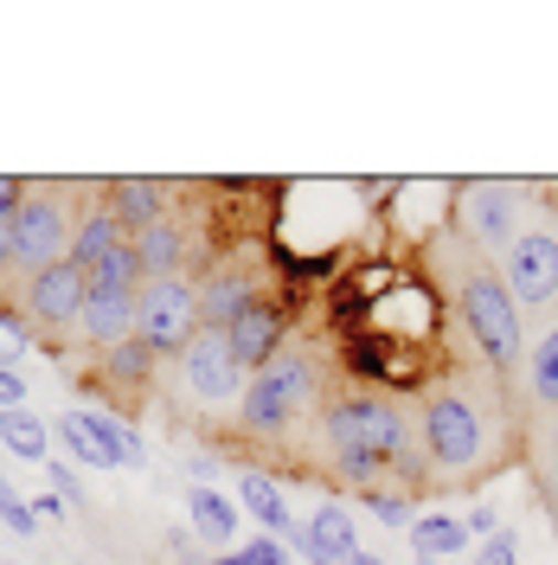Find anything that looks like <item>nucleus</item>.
<instances>
[{
    "label": "nucleus",
    "mask_w": 558,
    "mask_h": 565,
    "mask_svg": "<svg viewBox=\"0 0 558 565\" xmlns=\"http://www.w3.org/2000/svg\"><path fill=\"white\" fill-rule=\"evenodd\" d=\"M109 212H116V225H136V238H141L148 225L168 218V186L161 180H116L109 186Z\"/></svg>",
    "instance_id": "nucleus-14"
},
{
    "label": "nucleus",
    "mask_w": 558,
    "mask_h": 565,
    "mask_svg": "<svg viewBox=\"0 0 558 565\" xmlns=\"http://www.w3.org/2000/svg\"><path fill=\"white\" fill-rule=\"evenodd\" d=\"M20 264V238H13V212L0 218V270H13Z\"/></svg>",
    "instance_id": "nucleus-32"
},
{
    "label": "nucleus",
    "mask_w": 558,
    "mask_h": 565,
    "mask_svg": "<svg viewBox=\"0 0 558 565\" xmlns=\"http://www.w3.org/2000/svg\"><path fill=\"white\" fill-rule=\"evenodd\" d=\"M116 250H129V238H122L116 212L104 206V212H90V218L77 225V238H71V250H65V264H77L84 277H97V270H104V264L116 257Z\"/></svg>",
    "instance_id": "nucleus-13"
},
{
    "label": "nucleus",
    "mask_w": 558,
    "mask_h": 565,
    "mask_svg": "<svg viewBox=\"0 0 558 565\" xmlns=\"http://www.w3.org/2000/svg\"><path fill=\"white\" fill-rule=\"evenodd\" d=\"M136 296H141V289H104V282H90L77 328H84L97 348H116V341H129V334H136Z\"/></svg>",
    "instance_id": "nucleus-12"
},
{
    "label": "nucleus",
    "mask_w": 558,
    "mask_h": 565,
    "mask_svg": "<svg viewBox=\"0 0 558 565\" xmlns=\"http://www.w3.org/2000/svg\"><path fill=\"white\" fill-rule=\"evenodd\" d=\"M7 212H20V180L13 174H0V218H7Z\"/></svg>",
    "instance_id": "nucleus-34"
},
{
    "label": "nucleus",
    "mask_w": 558,
    "mask_h": 565,
    "mask_svg": "<svg viewBox=\"0 0 558 565\" xmlns=\"http://www.w3.org/2000/svg\"><path fill=\"white\" fill-rule=\"evenodd\" d=\"M455 302H462V321H469V334H475V348H482L489 366H514V360H526L521 302H514L507 277H494V270H482V264H469Z\"/></svg>",
    "instance_id": "nucleus-2"
},
{
    "label": "nucleus",
    "mask_w": 558,
    "mask_h": 565,
    "mask_svg": "<svg viewBox=\"0 0 558 565\" xmlns=\"http://www.w3.org/2000/svg\"><path fill=\"white\" fill-rule=\"evenodd\" d=\"M225 348H232V360H238V366H250V373H257V366H270V360L282 353V309L257 296L245 316L225 328Z\"/></svg>",
    "instance_id": "nucleus-11"
},
{
    "label": "nucleus",
    "mask_w": 558,
    "mask_h": 565,
    "mask_svg": "<svg viewBox=\"0 0 558 565\" xmlns=\"http://www.w3.org/2000/svg\"><path fill=\"white\" fill-rule=\"evenodd\" d=\"M309 565H334V559H309Z\"/></svg>",
    "instance_id": "nucleus-37"
},
{
    "label": "nucleus",
    "mask_w": 558,
    "mask_h": 565,
    "mask_svg": "<svg viewBox=\"0 0 558 565\" xmlns=\"http://www.w3.org/2000/svg\"><path fill=\"white\" fill-rule=\"evenodd\" d=\"M193 321H200V289L186 277L148 282L136 296V341H148V353H180L193 341Z\"/></svg>",
    "instance_id": "nucleus-5"
},
{
    "label": "nucleus",
    "mask_w": 558,
    "mask_h": 565,
    "mask_svg": "<svg viewBox=\"0 0 558 565\" xmlns=\"http://www.w3.org/2000/svg\"><path fill=\"white\" fill-rule=\"evenodd\" d=\"M77 424L90 430V444L104 450L109 469H129V462H141V430L122 418H109V412H77Z\"/></svg>",
    "instance_id": "nucleus-20"
},
{
    "label": "nucleus",
    "mask_w": 558,
    "mask_h": 565,
    "mask_svg": "<svg viewBox=\"0 0 558 565\" xmlns=\"http://www.w3.org/2000/svg\"><path fill=\"white\" fill-rule=\"evenodd\" d=\"M186 508H193V533H200V540H212V546H225V540L238 533V508H232L218 489H193V501H186Z\"/></svg>",
    "instance_id": "nucleus-22"
},
{
    "label": "nucleus",
    "mask_w": 558,
    "mask_h": 565,
    "mask_svg": "<svg viewBox=\"0 0 558 565\" xmlns=\"http://www.w3.org/2000/svg\"><path fill=\"white\" fill-rule=\"evenodd\" d=\"M13 360H20V348H13V341L0 334V366H13Z\"/></svg>",
    "instance_id": "nucleus-35"
},
{
    "label": "nucleus",
    "mask_w": 558,
    "mask_h": 565,
    "mask_svg": "<svg viewBox=\"0 0 558 565\" xmlns=\"http://www.w3.org/2000/svg\"><path fill=\"white\" fill-rule=\"evenodd\" d=\"M0 444L13 450L20 462H52V424L39 418V412H26V405H13V412H0Z\"/></svg>",
    "instance_id": "nucleus-18"
},
{
    "label": "nucleus",
    "mask_w": 558,
    "mask_h": 565,
    "mask_svg": "<svg viewBox=\"0 0 558 565\" xmlns=\"http://www.w3.org/2000/svg\"><path fill=\"white\" fill-rule=\"evenodd\" d=\"M507 289H514V302H552L558 296V238L552 232H521L507 245Z\"/></svg>",
    "instance_id": "nucleus-8"
},
{
    "label": "nucleus",
    "mask_w": 558,
    "mask_h": 565,
    "mask_svg": "<svg viewBox=\"0 0 558 565\" xmlns=\"http://www.w3.org/2000/svg\"><path fill=\"white\" fill-rule=\"evenodd\" d=\"M321 430H328V444H334V462L373 457L379 469H405V457H411V424H405V412H398L391 398H373V392L334 398V405L321 412Z\"/></svg>",
    "instance_id": "nucleus-1"
},
{
    "label": "nucleus",
    "mask_w": 558,
    "mask_h": 565,
    "mask_svg": "<svg viewBox=\"0 0 558 565\" xmlns=\"http://www.w3.org/2000/svg\"><path fill=\"white\" fill-rule=\"evenodd\" d=\"M353 565H379V559H373V553H353Z\"/></svg>",
    "instance_id": "nucleus-36"
},
{
    "label": "nucleus",
    "mask_w": 558,
    "mask_h": 565,
    "mask_svg": "<svg viewBox=\"0 0 558 565\" xmlns=\"http://www.w3.org/2000/svg\"><path fill=\"white\" fill-rule=\"evenodd\" d=\"M469 521H455V514H418V527H411V553L430 565H443V559H462L469 553Z\"/></svg>",
    "instance_id": "nucleus-16"
},
{
    "label": "nucleus",
    "mask_w": 558,
    "mask_h": 565,
    "mask_svg": "<svg viewBox=\"0 0 558 565\" xmlns=\"http://www.w3.org/2000/svg\"><path fill=\"white\" fill-rule=\"evenodd\" d=\"M238 501L250 508V521H257V527H270L277 540H289V533L302 527V521L289 514V501H282V489L270 482V476H257V469H245V476H238Z\"/></svg>",
    "instance_id": "nucleus-15"
},
{
    "label": "nucleus",
    "mask_w": 558,
    "mask_h": 565,
    "mask_svg": "<svg viewBox=\"0 0 558 565\" xmlns=\"http://www.w3.org/2000/svg\"><path fill=\"white\" fill-rule=\"evenodd\" d=\"M58 437L71 444V462H84V469H109V462H104V450L90 444V430L77 424V412H65V418H58Z\"/></svg>",
    "instance_id": "nucleus-26"
},
{
    "label": "nucleus",
    "mask_w": 558,
    "mask_h": 565,
    "mask_svg": "<svg viewBox=\"0 0 558 565\" xmlns=\"http://www.w3.org/2000/svg\"><path fill=\"white\" fill-rule=\"evenodd\" d=\"M180 257H186V232H180L174 218H161V225H148L136 238V264L148 282H168L180 270Z\"/></svg>",
    "instance_id": "nucleus-17"
},
{
    "label": "nucleus",
    "mask_w": 558,
    "mask_h": 565,
    "mask_svg": "<svg viewBox=\"0 0 558 565\" xmlns=\"http://www.w3.org/2000/svg\"><path fill=\"white\" fill-rule=\"evenodd\" d=\"M250 302H257V289H250V277H238V270H232V277H218L212 289H200V316L212 321V334H225Z\"/></svg>",
    "instance_id": "nucleus-21"
},
{
    "label": "nucleus",
    "mask_w": 558,
    "mask_h": 565,
    "mask_svg": "<svg viewBox=\"0 0 558 565\" xmlns=\"http://www.w3.org/2000/svg\"><path fill=\"white\" fill-rule=\"evenodd\" d=\"M180 386L193 392L200 405H232V398H245V366L232 360L225 334H200V341L180 348Z\"/></svg>",
    "instance_id": "nucleus-6"
},
{
    "label": "nucleus",
    "mask_w": 558,
    "mask_h": 565,
    "mask_svg": "<svg viewBox=\"0 0 558 565\" xmlns=\"http://www.w3.org/2000/svg\"><path fill=\"white\" fill-rule=\"evenodd\" d=\"M475 565H521V546H514V533H494V540H482Z\"/></svg>",
    "instance_id": "nucleus-28"
},
{
    "label": "nucleus",
    "mask_w": 558,
    "mask_h": 565,
    "mask_svg": "<svg viewBox=\"0 0 558 565\" xmlns=\"http://www.w3.org/2000/svg\"><path fill=\"white\" fill-rule=\"evenodd\" d=\"M245 559L250 565H289V553H282L277 533H264V540H250V546H245Z\"/></svg>",
    "instance_id": "nucleus-30"
},
{
    "label": "nucleus",
    "mask_w": 558,
    "mask_h": 565,
    "mask_svg": "<svg viewBox=\"0 0 558 565\" xmlns=\"http://www.w3.org/2000/svg\"><path fill=\"white\" fill-rule=\"evenodd\" d=\"M104 373L116 380V386H141V380L154 373V353H148V341H136V334H129V341H116V348L104 353Z\"/></svg>",
    "instance_id": "nucleus-23"
},
{
    "label": "nucleus",
    "mask_w": 558,
    "mask_h": 565,
    "mask_svg": "<svg viewBox=\"0 0 558 565\" xmlns=\"http://www.w3.org/2000/svg\"><path fill=\"white\" fill-rule=\"evenodd\" d=\"M0 521H7V527L20 533V540H33V533H39V514H33V501H20L7 476H0Z\"/></svg>",
    "instance_id": "nucleus-27"
},
{
    "label": "nucleus",
    "mask_w": 558,
    "mask_h": 565,
    "mask_svg": "<svg viewBox=\"0 0 558 565\" xmlns=\"http://www.w3.org/2000/svg\"><path fill=\"white\" fill-rule=\"evenodd\" d=\"M84 296H90V277L77 264H52V270H39L26 282V316L39 328H71V321L84 316Z\"/></svg>",
    "instance_id": "nucleus-9"
},
{
    "label": "nucleus",
    "mask_w": 558,
    "mask_h": 565,
    "mask_svg": "<svg viewBox=\"0 0 558 565\" xmlns=\"http://www.w3.org/2000/svg\"><path fill=\"white\" fill-rule=\"evenodd\" d=\"M366 508H373V514H379L385 527H418V508H411V501H405V494H391V489H366Z\"/></svg>",
    "instance_id": "nucleus-25"
},
{
    "label": "nucleus",
    "mask_w": 558,
    "mask_h": 565,
    "mask_svg": "<svg viewBox=\"0 0 558 565\" xmlns=\"http://www.w3.org/2000/svg\"><path fill=\"white\" fill-rule=\"evenodd\" d=\"M423 450H430V462L437 469H475L482 462V450H489V424H482V412L462 398V392H430L423 398Z\"/></svg>",
    "instance_id": "nucleus-4"
},
{
    "label": "nucleus",
    "mask_w": 558,
    "mask_h": 565,
    "mask_svg": "<svg viewBox=\"0 0 558 565\" xmlns=\"http://www.w3.org/2000/svg\"><path fill=\"white\" fill-rule=\"evenodd\" d=\"M309 398H314V360L302 348H282L270 366H257V373H250L238 412H245V424L257 430V437H277L282 424L309 405Z\"/></svg>",
    "instance_id": "nucleus-3"
},
{
    "label": "nucleus",
    "mask_w": 558,
    "mask_h": 565,
    "mask_svg": "<svg viewBox=\"0 0 558 565\" xmlns=\"http://www.w3.org/2000/svg\"><path fill=\"white\" fill-rule=\"evenodd\" d=\"M360 540H353V514L347 508H314L309 521V559H334V565H353Z\"/></svg>",
    "instance_id": "nucleus-19"
},
{
    "label": "nucleus",
    "mask_w": 558,
    "mask_h": 565,
    "mask_svg": "<svg viewBox=\"0 0 558 565\" xmlns=\"http://www.w3.org/2000/svg\"><path fill=\"white\" fill-rule=\"evenodd\" d=\"M45 482H52V489L65 494L71 508H84V482H77V476H71V469H65V462H58V457L45 462Z\"/></svg>",
    "instance_id": "nucleus-29"
},
{
    "label": "nucleus",
    "mask_w": 558,
    "mask_h": 565,
    "mask_svg": "<svg viewBox=\"0 0 558 565\" xmlns=\"http://www.w3.org/2000/svg\"><path fill=\"white\" fill-rule=\"evenodd\" d=\"M462 225L475 232L482 250H507L514 245V193H507L501 180H475V186L462 193Z\"/></svg>",
    "instance_id": "nucleus-10"
},
{
    "label": "nucleus",
    "mask_w": 558,
    "mask_h": 565,
    "mask_svg": "<svg viewBox=\"0 0 558 565\" xmlns=\"http://www.w3.org/2000/svg\"><path fill=\"white\" fill-rule=\"evenodd\" d=\"M526 380H533V398L558 412V328H552V334H546L533 353H526Z\"/></svg>",
    "instance_id": "nucleus-24"
},
{
    "label": "nucleus",
    "mask_w": 558,
    "mask_h": 565,
    "mask_svg": "<svg viewBox=\"0 0 558 565\" xmlns=\"http://www.w3.org/2000/svg\"><path fill=\"white\" fill-rule=\"evenodd\" d=\"M20 398H26V380H20L13 366H0V412H13Z\"/></svg>",
    "instance_id": "nucleus-31"
},
{
    "label": "nucleus",
    "mask_w": 558,
    "mask_h": 565,
    "mask_svg": "<svg viewBox=\"0 0 558 565\" xmlns=\"http://www.w3.org/2000/svg\"><path fill=\"white\" fill-rule=\"evenodd\" d=\"M13 238H20V270H52V264H65V206L58 200H20L13 212Z\"/></svg>",
    "instance_id": "nucleus-7"
},
{
    "label": "nucleus",
    "mask_w": 558,
    "mask_h": 565,
    "mask_svg": "<svg viewBox=\"0 0 558 565\" xmlns=\"http://www.w3.org/2000/svg\"><path fill=\"white\" fill-rule=\"evenodd\" d=\"M469 533L494 540V533H501V514H494V508H469Z\"/></svg>",
    "instance_id": "nucleus-33"
}]
</instances>
